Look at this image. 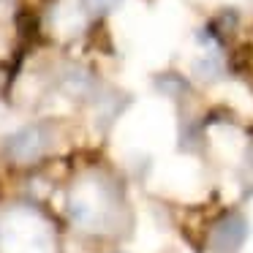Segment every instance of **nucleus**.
Segmentation results:
<instances>
[{"mask_svg":"<svg viewBox=\"0 0 253 253\" xmlns=\"http://www.w3.org/2000/svg\"><path fill=\"white\" fill-rule=\"evenodd\" d=\"M155 87L164 95H169V98H182L185 95V79H180L177 74H166V77H161L155 82Z\"/></svg>","mask_w":253,"mask_h":253,"instance_id":"nucleus-5","label":"nucleus"},{"mask_svg":"<svg viewBox=\"0 0 253 253\" xmlns=\"http://www.w3.org/2000/svg\"><path fill=\"white\" fill-rule=\"evenodd\" d=\"M245 164H248V171H253V144H251V150H248V161H245Z\"/></svg>","mask_w":253,"mask_h":253,"instance_id":"nucleus-7","label":"nucleus"},{"mask_svg":"<svg viewBox=\"0 0 253 253\" xmlns=\"http://www.w3.org/2000/svg\"><path fill=\"white\" fill-rule=\"evenodd\" d=\"M248 240V220L240 212H229L212 226L210 231V248L215 253H237Z\"/></svg>","mask_w":253,"mask_h":253,"instance_id":"nucleus-2","label":"nucleus"},{"mask_svg":"<svg viewBox=\"0 0 253 253\" xmlns=\"http://www.w3.org/2000/svg\"><path fill=\"white\" fill-rule=\"evenodd\" d=\"M120 0H84V6H87L90 14H104V11H112Z\"/></svg>","mask_w":253,"mask_h":253,"instance_id":"nucleus-6","label":"nucleus"},{"mask_svg":"<svg viewBox=\"0 0 253 253\" xmlns=\"http://www.w3.org/2000/svg\"><path fill=\"white\" fill-rule=\"evenodd\" d=\"M63 87H66L71 95H87V93H93L95 82H93V77H90L87 71H82V68H71V71L63 77Z\"/></svg>","mask_w":253,"mask_h":253,"instance_id":"nucleus-4","label":"nucleus"},{"mask_svg":"<svg viewBox=\"0 0 253 253\" xmlns=\"http://www.w3.org/2000/svg\"><path fill=\"white\" fill-rule=\"evenodd\" d=\"M251 3H253V0H251Z\"/></svg>","mask_w":253,"mask_h":253,"instance_id":"nucleus-8","label":"nucleus"},{"mask_svg":"<svg viewBox=\"0 0 253 253\" xmlns=\"http://www.w3.org/2000/svg\"><path fill=\"white\" fill-rule=\"evenodd\" d=\"M193 77L202 79V82H218L220 77L226 74V63H223V55L218 49H207L202 57H196L191 66Z\"/></svg>","mask_w":253,"mask_h":253,"instance_id":"nucleus-3","label":"nucleus"},{"mask_svg":"<svg viewBox=\"0 0 253 253\" xmlns=\"http://www.w3.org/2000/svg\"><path fill=\"white\" fill-rule=\"evenodd\" d=\"M46 144H49V133L44 126H25L6 139V155L17 164H30L44 155Z\"/></svg>","mask_w":253,"mask_h":253,"instance_id":"nucleus-1","label":"nucleus"}]
</instances>
